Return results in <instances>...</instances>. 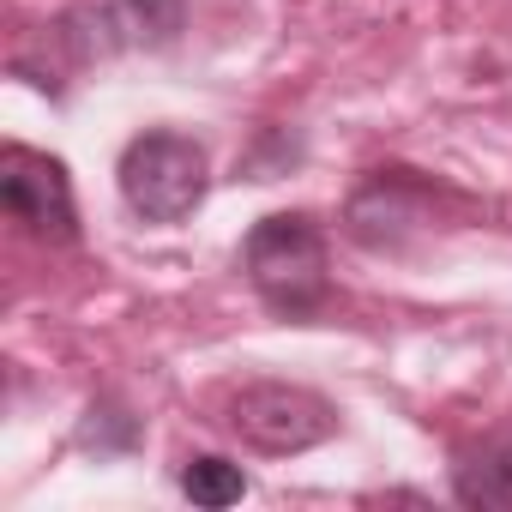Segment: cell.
<instances>
[{"label": "cell", "mask_w": 512, "mask_h": 512, "mask_svg": "<svg viewBox=\"0 0 512 512\" xmlns=\"http://www.w3.org/2000/svg\"><path fill=\"white\" fill-rule=\"evenodd\" d=\"M241 272L272 314L314 320L332 302V260H326V229L308 211H272L247 229L241 241Z\"/></svg>", "instance_id": "1"}, {"label": "cell", "mask_w": 512, "mask_h": 512, "mask_svg": "<svg viewBox=\"0 0 512 512\" xmlns=\"http://www.w3.org/2000/svg\"><path fill=\"white\" fill-rule=\"evenodd\" d=\"M115 181H121V199H127V211L139 223H163L169 229V223H187L205 205V193H211V157H205L199 139L151 127V133H139L121 151Z\"/></svg>", "instance_id": "2"}, {"label": "cell", "mask_w": 512, "mask_h": 512, "mask_svg": "<svg viewBox=\"0 0 512 512\" xmlns=\"http://www.w3.org/2000/svg\"><path fill=\"white\" fill-rule=\"evenodd\" d=\"M223 428L260 458H290L308 452L320 440L338 434V410L314 392V386H290V380H247L241 392H229L223 404Z\"/></svg>", "instance_id": "3"}, {"label": "cell", "mask_w": 512, "mask_h": 512, "mask_svg": "<svg viewBox=\"0 0 512 512\" xmlns=\"http://www.w3.org/2000/svg\"><path fill=\"white\" fill-rule=\"evenodd\" d=\"M440 199H446V193L428 187L416 169H374V175L350 193L344 229H350V241L368 247V253H398L410 235H422V229L434 223V205H440Z\"/></svg>", "instance_id": "4"}, {"label": "cell", "mask_w": 512, "mask_h": 512, "mask_svg": "<svg viewBox=\"0 0 512 512\" xmlns=\"http://www.w3.org/2000/svg\"><path fill=\"white\" fill-rule=\"evenodd\" d=\"M0 205H7V217L37 241H73L79 235V205H73L67 163L49 157V151H31V145L0 151Z\"/></svg>", "instance_id": "5"}, {"label": "cell", "mask_w": 512, "mask_h": 512, "mask_svg": "<svg viewBox=\"0 0 512 512\" xmlns=\"http://www.w3.org/2000/svg\"><path fill=\"white\" fill-rule=\"evenodd\" d=\"M85 31H73L79 55H121V49H169L187 25V0H109L97 13H79Z\"/></svg>", "instance_id": "6"}, {"label": "cell", "mask_w": 512, "mask_h": 512, "mask_svg": "<svg viewBox=\"0 0 512 512\" xmlns=\"http://www.w3.org/2000/svg\"><path fill=\"white\" fill-rule=\"evenodd\" d=\"M452 494L464 506H512V434L482 446L476 458H464L452 476Z\"/></svg>", "instance_id": "7"}, {"label": "cell", "mask_w": 512, "mask_h": 512, "mask_svg": "<svg viewBox=\"0 0 512 512\" xmlns=\"http://www.w3.org/2000/svg\"><path fill=\"white\" fill-rule=\"evenodd\" d=\"M181 494L193 506H205V512H223V506H235L247 494V470L229 464V458H217V452H199V458L181 464Z\"/></svg>", "instance_id": "8"}]
</instances>
